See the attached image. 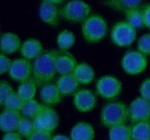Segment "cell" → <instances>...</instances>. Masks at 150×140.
I'll return each mask as SVG.
<instances>
[{"mask_svg": "<svg viewBox=\"0 0 150 140\" xmlns=\"http://www.w3.org/2000/svg\"><path fill=\"white\" fill-rule=\"evenodd\" d=\"M76 43V36L74 34L67 29L62 31L57 37V44L62 51H67L73 48Z\"/></svg>", "mask_w": 150, "mask_h": 140, "instance_id": "obj_26", "label": "cell"}, {"mask_svg": "<svg viewBox=\"0 0 150 140\" xmlns=\"http://www.w3.org/2000/svg\"><path fill=\"white\" fill-rule=\"evenodd\" d=\"M39 17L45 24L56 27L61 17L60 10L56 4L42 0L39 7Z\"/></svg>", "mask_w": 150, "mask_h": 140, "instance_id": "obj_12", "label": "cell"}, {"mask_svg": "<svg viewBox=\"0 0 150 140\" xmlns=\"http://www.w3.org/2000/svg\"><path fill=\"white\" fill-rule=\"evenodd\" d=\"M129 120L128 106L120 101L106 104L100 113V120L103 125L108 128L126 124Z\"/></svg>", "mask_w": 150, "mask_h": 140, "instance_id": "obj_2", "label": "cell"}, {"mask_svg": "<svg viewBox=\"0 0 150 140\" xmlns=\"http://www.w3.org/2000/svg\"><path fill=\"white\" fill-rule=\"evenodd\" d=\"M20 52L23 58L31 61L36 59L44 51L42 44L39 39L29 38L22 43Z\"/></svg>", "mask_w": 150, "mask_h": 140, "instance_id": "obj_16", "label": "cell"}, {"mask_svg": "<svg viewBox=\"0 0 150 140\" xmlns=\"http://www.w3.org/2000/svg\"><path fill=\"white\" fill-rule=\"evenodd\" d=\"M108 31V23L103 16L90 15L81 24V33L89 43H98L105 37Z\"/></svg>", "mask_w": 150, "mask_h": 140, "instance_id": "obj_3", "label": "cell"}, {"mask_svg": "<svg viewBox=\"0 0 150 140\" xmlns=\"http://www.w3.org/2000/svg\"><path fill=\"white\" fill-rule=\"evenodd\" d=\"M137 37L136 29L126 21H119L111 29V39L114 45L121 48L131 45Z\"/></svg>", "mask_w": 150, "mask_h": 140, "instance_id": "obj_7", "label": "cell"}, {"mask_svg": "<svg viewBox=\"0 0 150 140\" xmlns=\"http://www.w3.org/2000/svg\"><path fill=\"white\" fill-rule=\"evenodd\" d=\"M44 106V104L39 103L35 99H32L24 102L23 107L21 110V113L23 117L33 120L43 109Z\"/></svg>", "mask_w": 150, "mask_h": 140, "instance_id": "obj_27", "label": "cell"}, {"mask_svg": "<svg viewBox=\"0 0 150 140\" xmlns=\"http://www.w3.org/2000/svg\"><path fill=\"white\" fill-rule=\"evenodd\" d=\"M109 140H132L131 126L123 124L109 128Z\"/></svg>", "mask_w": 150, "mask_h": 140, "instance_id": "obj_23", "label": "cell"}, {"mask_svg": "<svg viewBox=\"0 0 150 140\" xmlns=\"http://www.w3.org/2000/svg\"><path fill=\"white\" fill-rule=\"evenodd\" d=\"M52 136L51 133L42 131H35L26 140H51Z\"/></svg>", "mask_w": 150, "mask_h": 140, "instance_id": "obj_34", "label": "cell"}, {"mask_svg": "<svg viewBox=\"0 0 150 140\" xmlns=\"http://www.w3.org/2000/svg\"><path fill=\"white\" fill-rule=\"evenodd\" d=\"M139 93L140 96L150 102V77L142 82L139 88Z\"/></svg>", "mask_w": 150, "mask_h": 140, "instance_id": "obj_33", "label": "cell"}, {"mask_svg": "<svg viewBox=\"0 0 150 140\" xmlns=\"http://www.w3.org/2000/svg\"><path fill=\"white\" fill-rule=\"evenodd\" d=\"M9 77L13 80L22 83L32 78L33 75V64L30 61L23 58L13 61L8 71Z\"/></svg>", "mask_w": 150, "mask_h": 140, "instance_id": "obj_10", "label": "cell"}, {"mask_svg": "<svg viewBox=\"0 0 150 140\" xmlns=\"http://www.w3.org/2000/svg\"><path fill=\"white\" fill-rule=\"evenodd\" d=\"M90 5L83 0H70L60 9V16L72 23H83L91 13Z\"/></svg>", "mask_w": 150, "mask_h": 140, "instance_id": "obj_4", "label": "cell"}, {"mask_svg": "<svg viewBox=\"0 0 150 140\" xmlns=\"http://www.w3.org/2000/svg\"><path fill=\"white\" fill-rule=\"evenodd\" d=\"M24 102V101L18 94L17 92L14 91L7 98L3 106L6 109L21 112Z\"/></svg>", "mask_w": 150, "mask_h": 140, "instance_id": "obj_28", "label": "cell"}, {"mask_svg": "<svg viewBox=\"0 0 150 140\" xmlns=\"http://www.w3.org/2000/svg\"><path fill=\"white\" fill-rule=\"evenodd\" d=\"M149 122H150V120H149Z\"/></svg>", "mask_w": 150, "mask_h": 140, "instance_id": "obj_39", "label": "cell"}, {"mask_svg": "<svg viewBox=\"0 0 150 140\" xmlns=\"http://www.w3.org/2000/svg\"><path fill=\"white\" fill-rule=\"evenodd\" d=\"M128 109L129 120L133 124L150 120V102L142 96L136 98Z\"/></svg>", "mask_w": 150, "mask_h": 140, "instance_id": "obj_9", "label": "cell"}, {"mask_svg": "<svg viewBox=\"0 0 150 140\" xmlns=\"http://www.w3.org/2000/svg\"><path fill=\"white\" fill-rule=\"evenodd\" d=\"M51 140H71L70 138L65 135H62V134H58V135H55L52 136V139Z\"/></svg>", "mask_w": 150, "mask_h": 140, "instance_id": "obj_37", "label": "cell"}, {"mask_svg": "<svg viewBox=\"0 0 150 140\" xmlns=\"http://www.w3.org/2000/svg\"><path fill=\"white\" fill-rule=\"evenodd\" d=\"M18 35L12 32H5L1 35V51L5 55L17 52L21 47Z\"/></svg>", "mask_w": 150, "mask_h": 140, "instance_id": "obj_19", "label": "cell"}, {"mask_svg": "<svg viewBox=\"0 0 150 140\" xmlns=\"http://www.w3.org/2000/svg\"><path fill=\"white\" fill-rule=\"evenodd\" d=\"M80 84H90L95 80V72L94 69L86 63L78 64L73 73Z\"/></svg>", "mask_w": 150, "mask_h": 140, "instance_id": "obj_20", "label": "cell"}, {"mask_svg": "<svg viewBox=\"0 0 150 140\" xmlns=\"http://www.w3.org/2000/svg\"><path fill=\"white\" fill-rule=\"evenodd\" d=\"M13 61L10 60L7 56V55L4 53H1L0 55V74H4V73L8 72L11 67Z\"/></svg>", "mask_w": 150, "mask_h": 140, "instance_id": "obj_32", "label": "cell"}, {"mask_svg": "<svg viewBox=\"0 0 150 140\" xmlns=\"http://www.w3.org/2000/svg\"><path fill=\"white\" fill-rule=\"evenodd\" d=\"M63 95L56 84L48 83L41 87L40 90V98L44 105L54 106L60 104Z\"/></svg>", "mask_w": 150, "mask_h": 140, "instance_id": "obj_13", "label": "cell"}, {"mask_svg": "<svg viewBox=\"0 0 150 140\" xmlns=\"http://www.w3.org/2000/svg\"><path fill=\"white\" fill-rule=\"evenodd\" d=\"M56 85L63 96H72L79 90L80 83L73 74L60 75Z\"/></svg>", "mask_w": 150, "mask_h": 140, "instance_id": "obj_17", "label": "cell"}, {"mask_svg": "<svg viewBox=\"0 0 150 140\" xmlns=\"http://www.w3.org/2000/svg\"><path fill=\"white\" fill-rule=\"evenodd\" d=\"M77 65V61L71 53L67 51L59 52L56 61V66L57 73L60 75L73 74Z\"/></svg>", "mask_w": 150, "mask_h": 140, "instance_id": "obj_15", "label": "cell"}, {"mask_svg": "<svg viewBox=\"0 0 150 140\" xmlns=\"http://www.w3.org/2000/svg\"><path fill=\"white\" fill-rule=\"evenodd\" d=\"M38 86L36 82L32 77L19 84L17 93L24 102L32 100L36 96Z\"/></svg>", "mask_w": 150, "mask_h": 140, "instance_id": "obj_22", "label": "cell"}, {"mask_svg": "<svg viewBox=\"0 0 150 140\" xmlns=\"http://www.w3.org/2000/svg\"><path fill=\"white\" fill-rule=\"evenodd\" d=\"M144 20V26L150 30V4H146L142 8Z\"/></svg>", "mask_w": 150, "mask_h": 140, "instance_id": "obj_35", "label": "cell"}, {"mask_svg": "<svg viewBox=\"0 0 150 140\" xmlns=\"http://www.w3.org/2000/svg\"><path fill=\"white\" fill-rule=\"evenodd\" d=\"M59 51H44L33 63L34 79L38 86L51 83L54 80L57 73L56 61L59 55Z\"/></svg>", "mask_w": 150, "mask_h": 140, "instance_id": "obj_1", "label": "cell"}, {"mask_svg": "<svg viewBox=\"0 0 150 140\" xmlns=\"http://www.w3.org/2000/svg\"><path fill=\"white\" fill-rule=\"evenodd\" d=\"M95 129L87 122H79L72 128L70 131L71 140H94Z\"/></svg>", "mask_w": 150, "mask_h": 140, "instance_id": "obj_18", "label": "cell"}, {"mask_svg": "<svg viewBox=\"0 0 150 140\" xmlns=\"http://www.w3.org/2000/svg\"><path fill=\"white\" fill-rule=\"evenodd\" d=\"M43 1H47V2L52 3V4H56V5H59V4H62L65 0H43Z\"/></svg>", "mask_w": 150, "mask_h": 140, "instance_id": "obj_38", "label": "cell"}, {"mask_svg": "<svg viewBox=\"0 0 150 140\" xmlns=\"http://www.w3.org/2000/svg\"><path fill=\"white\" fill-rule=\"evenodd\" d=\"M73 103L79 112L86 113L95 109L97 105V99L93 91L89 89H81L73 95Z\"/></svg>", "mask_w": 150, "mask_h": 140, "instance_id": "obj_11", "label": "cell"}, {"mask_svg": "<svg viewBox=\"0 0 150 140\" xmlns=\"http://www.w3.org/2000/svg\"><path fill=\"white\" fill-rule=\"evenodd\" d=\"M137 49L146 56L150 55V33L142 35L137 42Z\"/></svg>", "mask_w": 150, "mask_h": 140, "instance_id": "obj_30", "label": "cell"}, {"mask_svg": "<svg viewBox=\"0 0 150 140\" xmlns=\"http://www.w3.org/2000/svg\"><path fill=\"white\" fill-rule=\"evenodd\" d=\"M143 0H103V4L113 10L124 12L140 7Z\"/></svg>", "mask_w": 150, "mask_h": 140, "instance_id": "obj_21", "label": "cell"}, {"mask_svg": "<svg viewBox=\"0 0 150 140\" xmlns=\"http://www.w3.org/2000/svg\"><path fill=\"white\" fill-rule=\"evenodd\" d=\"M132 140H150V122H139L131 126Z\"/></svg>", "mask_w": 150, "mask_h": 140, "instance_id": "obj_25", "label": "cell"}, {"mask_svg": "<svg viewBox=\"0 0 150 140\" xmlns=\"http://www.w3.org/2000/svg\"><path fill=\"white\" fill-rule=\"evenodd\" d=\"M96 92L101 98L106 100L117 99L122 90L121 81L114 75H103L96 83Z\"/></svg>", "mask_w": 150, "mask_h": 140, "instance_id": "obj_5", "label": "cell"}, {"mask_svg": "<svg viewBox=\"0 0 150 140\" xmlns=\"http://www.w3.org/2000/svg\"><path fill=\"white\" fill-rule=\"evenodd\" d=\"M35 131V128L33 120L22 117L19 123L17 132L19 133L22 136V137L27 139Z\"/></svg>", "mask_w": 150, "mask_h": 140, "instance_id": "obj_29", "label": "cell"}, {"mask_svg": "<svg viewBox=\"0 0 150 140\" xmlns=\"http://www.w3.org/2000/svg\"><path fill=\"white\" fill-rule=\"evenodd\" d=\"M126 22L135 29H139L144 26V20L142 8L131 9L125 13Z\"/></svg>", "mask_w": 150, "mask_h": 140, "instance_id": "obj_24", "label": "cell"}, {"mask_svg": "<svg viewBox=\"0 0 150 140\" xmlns=\"http://www.w3.org/2000/svg\"><path fill=\"white\" fill-rule=\"evenodd\" d=\"M22 117L21 112L4 109L0 115L1 130L4 133L16 131Z\"/></svg>", "mask_w": 150, "mask_h": 140, "instance_id": "obj_14", "label": "cell"}, {"mask_svg": "<svg viewBox=\"0 0 150 140\" xmlns=\"http://www.w3.org/2000/svg\"><path fill=\"white\" fill-rule=\"evenodd\" d=\"M22 136L19 133L14 132L4 133L2 137V140H22Z\"/></svg>", "mask_w": 150, "mask_h": 140, "instance_id": "obj_36", "label": "cell"}, {"mask_svg": "<svg viewBox=\"0 0 150 140\" xmlns=\"http://www.w3.org/2000/svg\"><path fill=\"white\" fill-rule=\"evenodd\" d=\"M35 131L52 133L59 123V118L54 109L45 106L33 119Z\"/></svg>", "mask_w": 150, "mask_h": 140, "instance_id": "obj_8", "label": "cell"}, {"mask_svg": "<svg viewBox=\"0 0 150 140\" xmlns=\"http://www.w3.org/2000/svg\"><path fill=\"white\" fill-rule=\"evenodd\" d=\"M14 92L13 87L7 81L1 80L0 83V104L3 106L7 98Z\"/></svg>", "mask_w": 150, "mask_h": 140, "instance_id": "obj_31", "label": "cell"}, {"mask_svg": "<svg viewBox=\"0 0 150 140\" xmlns=\"http://www.w3.org/2000/svg\"><path fill=\"white\" fill-rule=\"evenodd\" d=\"M123 71L129 75H138L143 73L148 66L146 56L139 50L126 52L121 61Z\"/></svg>", "mask_w": 150, "mask_h": 140, "instance_id": "obj_6", "label": "cell"}]
</instances>
